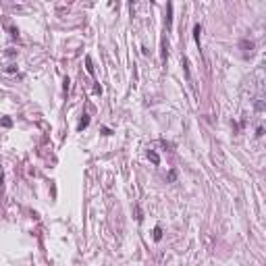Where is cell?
Segmentation results:
<instances>
[{
  "label": "cell",
  "mask_w": 266,
  "mask_h": 266,
  "mask_svg": "<svg viewBox=\"0 0 266 266\" xmlns=\"http://www.w3.org/2000/svg\"><path fill=\"white\" fill-rule=\"evenodd\" d=\"M15 71H17V67H15V64H11V67H6V73H15Z\"/></svg>",
  "instance_id": "8fae6325"
},
{
  "label": "cell",
  "mask_w": 266,
  "mask_h": 266,
  "mask_svg": "<svg viewBox=\"0 0 266 266\" xmlns=\"http://www.w3.org/2000/svg\"><path fill=\"white\" fill-rule=\"evenodd\" d=\"M256 110H264V102H262V98L256 100Z\"/></svg>",
  "instance_id": "ba28073f"
},
{
  "label": "cell",
  "mask_w": 266,
  "mask_h": 266,
  "mask_svg": "<svg viewBox=\"0 0 266 266\" xmlns=\"http://www.w3.org/2000/svg\"><path fill=\"white\" fill-rule=\"evenodd\" d=\"M148 158H150V160L154 162V164H160V156H158V154H156L154 150H148Z\"/></svg>",
  "instance_id": "277c9868"
},
{
  "label": "cell",
  "mask_w": 266,
  "mask_h": 266,
  "mask_svg": "<svg viewBox=\"0 0 266 266\" xmlns=\"http://www.w3.org/2000/svg\"><path fill=\"white\" fill-rule=\"evenodd\" d=\"M160 237H162V229H160V227H156V229H154V239L160 241Z\"/></svg>",
  "instance_id": "52a82bcc"
},
{
  "label": "cell",
  "mask_w": 266,
  "mask_h": 266,
  "mask_svg": "<svg viewBox=\"0 0 266 266\" xmlns=\"http://www.w3.org/2000/svg\"><path fill=\"white\" fill-rule=\"evenodd\" d=\"M87 125H90V116L83 115V116H81V121H79V125H77V131H83V129H87Z\"/></svg>",
  "instance_id": "7a4b0ae2"
},
{
  "label": "cell",
  "mask_w": 266,
  "mask_h": 266,
  "mask_svg": "<svg viewBox=\"0 0 266 266\" xmlns=\"http://www.w3.org/2000/svg\"><path fill=\"white\" fill-rule=\"evenodd\" d=\"M175 177H177V173H175V171H171V173H168V181H175Z\"/></svg>",
  "instance_id": "7c38bea8"
},
{
  "label": "cell",
  "mask_w": 266,
  "mask_h": 266,
  "mask_svg": "<svg viewBox=\"0 0 266 266\" xmlns=\"http://www.w3.org/2000/svg\"><path fill=\"white\" fill-rule=\"evenodd\" d=\"M2 125H4V127H11L13 121H11V119H2Z\"/></svg>",
  "instance_id": "9c48e42d"
},
{
  "label": "cell",
  "mask_w": 266,
  "mask_h": 266,
  "mask_svg": "<svg viewBox=\"0 0 266 266\" xmlns=\"http://www.w3.org/2000/svg\"><path fill=\"white\" fill-rule=\"evenodd\" d=\"M85 67H87V73L94 75V63H92V58L90 56H85Z\"/></svg>",
  "instance_id": "8992f818"
},
{
  "label": "cell",
  "mask_w": 266,
  "mask_h": 266,
  "mask_svg": "<svg viewBox=\"0 0 266 266\" xmlns=\"http://www.w3.org/2000/svg\"><path fill=\"white\" fill-rule=\"evenodd\" d=\"M0 183H2V175H0Z\"/></svg>",
  "instance_id": "4fadbf2b"
},
{
  "label": "cell",
  "mask_w": 266,
  "mask_h": 266,
  "mask_svg": "<svg viewBox=\"0 0 266 266\" xmlns=\"http://www.w3.org/2000/svg\"><path fill=\"white\" fill-rule=\"evenodd\" d=\"M200 35H202V25L197 23L196 27H193V40H196V44L200 46Z\"/></svg>",
  "instance_id": "3957f363"
},
{
  "label": "cell",
  "mask_w": 266,
  "mask_h": 266,
  "mask_svg": "<svg viewBox=\"0 0 266 266\" xmlns=\"http://www.w3.org/2000/svg\"><path fill=\"white\" fill-rule=\"evenodd\" d=\"M166 27H173V4H168V17H166Z\"/></svg>",
  "instance_id": "5b68a950"
},
{
  "label": "cell",
  "mask_w": 266,
  "mask_h": 266,
  "mask_svg": "<svg viewBox=\"0 0 266 266\" xmlns=\"http://www.w3.org/2000/svg\"><path fill=\"white\" fill-rule=\"evenodd\" d=\"M256 135H258V137H262V135H264V127H258V129H256Z\"/></svg>",
  "instance_id": "30bf717a"
},
{
  "label": "cell",
  "mask_w": 266,
  "mask_h": 266,
  "mask_svg": "<svg viewBox=\"0 0 266 266\" xmlns=\"http://www.w3.org/2000/svg\"><path fill=\"white\" fill-rule=\"evenodd\" d=\"M239 48H241L243 52H245V56H248V54H252V52H254L256 44H254L252 40H241V42H239Z\"/></svg>",
  "instance_id": "6da1fadb"
}]
</instances>
